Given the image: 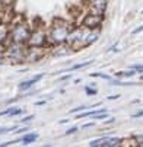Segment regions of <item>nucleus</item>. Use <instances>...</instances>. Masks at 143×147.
<instances>
[{
	"instance_id": "1",
	"label": "nucleus",
	"mask_w": 143,
	"mask_h": 147,
	"mask_svg": "<svg viewBox=\"0 0 143 147\" xmlns=\"http://www.w3.org/2000/svg\"><path fill=\"white\" fill-rule=\"evenodd\" d=\"M73 29L72 24L69 20L63 19V18H54L51 20V24L47 28V39L48 44L51 47L54 45H60V44H66V39L70 34V31Z\"/></svg>"
},
{
	"instance_id": "2",
	"label": "nucleus",
	"mask_w": 143,
	"mask_h": 147,
	"mask_svg": "<svg viewBox=\"0 0 143 147\" xmlns=\"http://www.w3.org/2000/svg\"><path fill=\"white\" fill-rule=\"evenodd\" d=\"M32 32V22L28 20L24 15H15L10 34H9V42L18 44H26Z\"/></svg>"
},
{
	"instance_id": "3",
	"label": "nucleus",
	"mask_w": 143,
	"mask_h": 147,
	"mask_svg": "<svg viewBox=\"0 0 143 147\" xmlns=\"http://www.w3.org/2000/svg\"><path fill=\"white\" fill-rule=\"evenodd\" d=\"M47 25H44L41 20H38V24H32V32L28 39L26 45L28 47H51L48 44L47 39Z\"/></svg>"
},
{
	"instance_id": "4",
	"label": "nucleus",
	"mask_w": 143,
	"mask_h": 147,
	"mask_svg": "<svg viewBox=\"0 0 143 147\" xmlns=\"http://www.w3.org/2000/svg\"><path fill=\"white\" fill-rule=\"evenodd\" d=\"M26 51H28V45L26 44H18V42H9L6 45L5 50V60L19 64V63H25V57H26Z\"/></svg>"
},
{
	"instance_id": "5",
	"label": "nucleus",
	"mask_w": 143,
	"mask_h": 147,
	"mask_svg": "<svg viewBox=\"0 0 143 147\" xmlns=\"http://www.w3.org/2000/svg\"><path fill=\"white\" fill-rule=\"evenodd\" d=\"M102 22H104V15H96V13L88 12L85 16H82V20L79 25L85 26L88 29H99Z\"/></svg>"
},
{
	"instance_id": "6",
	"label": "nucleus",
	"mask_w": 143,
	"mask_h": 147,
	"mask_svg": "<svg viewBox=\"0 0 143 147\" xmlns=\"http://www.w3.org/2000/svg\"><path fill=\"white\" fill-rule=\"evenodd\" d=\"M51 51V47H28L25 61L28 63H37L39 60H43L48 53Z\"/></svg>"
},
{
	"instance_id": "7",
	"label": "nucleus",
	"mask_w": 143,
	"mask_h": 147,
	"mask_svg": "<svg viewBox=\"0 0 143 147\" xmlns=\"http://www.w3.org/2000/svg\"><path fill=\"white\" fill-rule=\"evenodd\" d=\"M123 138L118 137H102L98 140H92L89 143L91 147H115V146H121Z\"/></svg>"
},
{
	"instance_id": "8",
	"label": "nucleus",
	"mask_w": 143,
	"mask_h": 147,
	"mask_svg": "<svg viewBox=\"0 0 143 147\" xmlns=\"http://www.w3.org/2000/svg\"><path fill=\"white\" fill-rule=\"evenodd\" d=\"M107 5H108V0H88V12L104 15L107 10Z\"/></svg>"
},
{
	"instance_id": "9",
	"label": "nucleus",
	"mask_w": 143,
	"mask_h": 147,
	"mask_svg": "<svg viewBox=\"0 0 143 147\" xmlns=\"http://www.w3.org/2000/svg\"><path fill=\"white\" fill-rule=\"evenodd\" d=\"M44 77V74H38V76H35V77H32V79H29V80H25V82H22L19 85V90L20 92H24V90H28L29 88H32L35 83L38 82V80H41Z\"/></svg>"
},
{
	"instance_id": "10",
	"label": "nucleus",
	"mask_w": 143,
	"mask_h": 147,
	"mask_svg": "<svg viewBox=\"0 0 143 147\" xmlns=\"http://www.w3.org/2000/svg\"><path fill=\"white\" fill-rule=\"evenodd\" d=\"M38 138V134H35V133H28V134H25L24 137H22V140H20V141H22V144H31V143H34L35 140Z\"/></svg>"
},
{
	"instance_id": "11",
	"label": "nucleus",
	"mask_w": 143,
	"mask_h": 147,
	"mask_svg": "<svg viewBox=\"0 0 143 147\" xmlns=\"http://www.w3.org/2000/svg\"><path fill=\"white\" fill-rule=\"evenodd\" d=\"M134 74H136V70H133V69L123 70V71H117V73H115L117 77H131V76H134Z\"/></svg>"
},
{
	"instance_id": "12",
	"label": "nucleus",
	"mask_w": 143,
	"mask_h": 147,
	"mask_svg": "<svg viewBox=\"0 0 143 147\" xmlns=\"http://www.w3.org/2000/svg\"><path fill=\"white\" fill-rule=\"evenodd\" d=\"M92 64V61H86V63H80V64H75V66H72L70 69H67L66 71H73V70H79V69H83V67H88V66H91Z\"/></svg>"
},
{
	"instance_id": "13",
	"label": "nucleus",
	"mask_w": 143,
	"mask_h": 147,
	"mask_svg": "<svg viewBox=\"0 0 143 147\" xmlns=\"http://www.w3.org/2000/svg\"><path fill=\"white\" fill-rule=\"evenodd\" d=\"M91 76H92V77H101V79H104V80H111V76L102 74V73H92Z\"/></svg>"
},
{
	"instance_id": "14",
	"label": "nucleus",
	"mask_w": 143,
	"mask_h": 147,
	"mask_svg": "<svg viewBox=\"0 0 143 147\" xmlns=\"http://www.w3.org/2000/svg\"><path fill=\"white\" fill-rule=\"evenodd\" d=\"M15 130H18V127H5V128H0V136L6 134L9 131H15Z\"/></svg>"
},
{
	"instance_id": "15",
	"label": "nucleus",
	"mask_w": 143,
	"mask_h": 147,
	"mask_svg": "<svg viewBox=\"0 0 143 147\" xmlns=\"http://www.w3.org/2000/svg\"><path fill=\"white\" fill-rule=\"evenodd\" d=\"M137 143V146H143V134H139V136H134L133 137Z\"/></svg>"
},
{
	"instance_id": "16",
	"label": "nucleus",
	"mask_w": 143,
	"mask_h": 147,
	"mask_svg": "<svg viewBox=\"0 0 143 147\" xmlns=\"http://www.w3.org/2000/svg\"><path fill=\"white\" fill-rule=\"evenodd\" d=\"M130 69H133V70H136V71H139V73H143V66H142V64H134V66H131Z\"/></svg>"
},
{
	"instance_id": "17",
	"label": "nucleus",
	"mask_w": 143,
	"mask_h": 147,
	"mask_svg": "<svg viewBox=\"0 0 143 147\" xmlns=\"http://www.w3.org/2000/svg\"><path fill=\"white\" fill-rule=\"evenodd\" d=\"M89 107H77V108H75V109H72L70 112L72 114H75V112H79V111H85V109H88Z\"/></svg>"
},
{
	"instance_id": "18",
	"label": "nucleus",
	"mask_w": 143,
	"mask_h": 147,
	"mask_svg": "<svg viewBox=\"0 0 143 147\" xmlns=\"http://www.w3.org/2000/svg\"><path fill=\"white\" fill-rule=\"evenodd\" d=\"M85 92L88 93V95H96V89H91V88H85Z\"/></svg>"
},
{
	"instance_id": "19",
	"label": "nucleus",
	"mask_w": 143,
	"mask_h": 147,
	"mask_svg": "<svg viewBox=\"0 0 143 147\" xmlns=\"http://www.w3.org/2000/svg\"><path fill=\"white\" fill-rule=\"evenodd\" d=\"M20 112H22V109H19V108H13V109H12V112H10L9 115H12V117H13V115H19Z\"/></svg>"
},
{
	"instance_id": "20",
	"label": "nucleus",
	"mask_w": 143,
	"mask_h": 147,
	"mask_svg": "<svg viewBox=\"0 0 143 147\" xmlns=\"http://www.w3.org/2000/svg\"><path fill=\"white\" fill-rule=\"evenodd\" d=\"M76 131H77V127H72V128H69L64 134H66V136H70V134H73V133H76Z\"/></svg>"
},
{
	"instance_id": "21",
	"label": "nucleus",
	"mask_w": 143,
	"mask_h": 147,
	"mask_svg": "<svg viewBox=\"0 0 143 147\" xmlns=\"http://www.w3.org/2000/svg\"><path fill=\"white\" fill-rule=\"evenodd\" d=\"M34 118V115H28V117H25L24 119H20V121H22V122H28V121H31Z\"/></svg>"
},
{
	"instance_id": "22",
	"label": "nucleus",
	"mask_w": 143,
	"mask_h": 147,
	"mask_svg": "<svg viewBox=\"0 0 143 147\" xmlns=\"http://www.w3.org/2000/svg\"><path fill=\"white\" fill-rule=\"evenodd\" d=\"M142 31H143V25H142V26H139V28H136L131 34H139V32H142Z\"/></svg>"
},
{
	"instance_id": "23",
	"label": "nucleus",
	"mask_w": 143,
	"mask_h": 147,
	"mask_svg": "<svg viewBox=\"0 0 143 147\" xmlns=\"http://www.w3.org/2000/svg\"><path fill=\"white\" fill-rule=\"evenodd\" d=\"M133 117H134V118H140V117H143V109H142V111H139V112H136Z\"/></svg>"
},
{
	"instance_id": "24",
	"label": "nucleus",
	"mask_w": 143,
	"mask_h": 147,
	"mask_svg": "<svg viewBox=\"0 0 143 147\" xmlns=\"http://www.w3.org/2000/svg\"><path fill=\"white\" fill-rule=\"evenodd\" d=\"M118 98H120V95H113V96H110L108 99H110V100H114V99H118Z\"/></svg>"
},
{
	"instance_id": "25",
	"label": "nucleus",
	"mask_w": 143,
	"mask_h": 147,
	"mask_svg": "<svg viewBox=\"0 0 143 147\" xmlns=\"http://www.w3.org/2000/svg\"><path fill=\"white\" fill-rule=\"evenodd\" d=\"M15 143H18V141H7V143H3L2 146H12V144H15Z\"/></svg>"
},
{
	"instance_id": "26",
	"label": "nucleus",
	"mask_w": 143,
	"mask_h": 147,
	"mask_svg": "<svg viewBox=\"0 0 143 147\" xmlns=\"http://www.w3.org/2000/svg\"><path fill=\"white\" fill-rule=\"evenodd\" d=\"M92 125H94V122H89V124H85V125H83V128H88V127H92Z\"/></svg>"
},
{
	"instance_id": "27",
	"label": "nucleus",
	"mask_w": 143,
	"mask_h": 147,
	"mask_svg": "<svg viewBox=\"0 0 143 147\" xmlns=\"http://www.w3.org/2000/svg\"><path fill=\"white\" fill-rule=\"evenodd\" d=\"M142 80H143V76H142Z\"/></svg>"
}]
</instances>
